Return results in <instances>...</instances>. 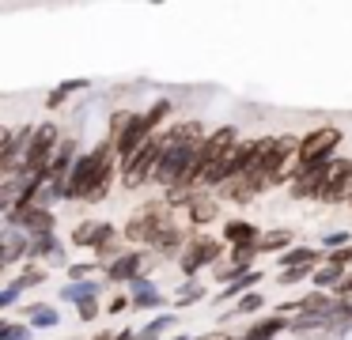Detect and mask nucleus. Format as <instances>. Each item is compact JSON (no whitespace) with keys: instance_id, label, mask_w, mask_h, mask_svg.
<instances>
[{"instance_id":"1","label":"nucleus","mask_w":352,"mask_h":340,"mask_svg":"<svg viewBox=\"0 0 352 340\" xmlns=\"http://www.w3.org/2000/svg\"><path fill=\"white\" fill-rule=\"evenodd\" d=\"M167 113H170V102H167V98H160V102H155L148 113H140V117H129V125H125L122 136L114 140V148H118V155H122V163H129V159L137 155V151L144 148L148 140H152V128L160 125Z\"/></svg>"},{"instance_id":"2","label":"nucleus","mask_w":352,"mask_h":340,"mask_svg":"<svg viewBox=\"0 0 352 340\" xmlns=\"http://www.w3.org/2000/svg\"><path fill=\"white\" fill-rule=\"evenodd\" d=\"M205 144V140H201ZM201 144H190V140H175V136H167V148H163V159H160V170H155V181L160 185H182L186 174L193 170V163H197V151Z\"/></svg>"},{"instance_id":"3","label":"nucleus","mask_w":352,"mask_h":340,"mask_svg":"<svg viewBox=\"0 0 352 340\" xmlns=\"http://www.w3.org/2000/svg\"><path fill=\"white\" fill-rule=\"evenodd\" d=\"M163 231H170L167 204H144V208H140L129 223H125V238L148 242V246H155V238H160Z\"/></svg>"},{"instance_id":"4","label":"nucleus","mask_w":352,"mask_h":340,"mask_svg":"<svg viewBox=\"0 0 352 340\" xmlns=\"http://www.w3.org/2000/svg\"><path fill=\"white\" fill-rule=\"evenodd\" d=\"M163 148H167V136L163 140H148L144 148L137 151V155L129 159V163L122 166V178H125V185H140V181L148 178V174H155L160 170V159H163Z\"/></svg>"},{"instance_id":"5","label":"nucleus","mask_w":352,"mask_h":340,"mask_svg":"<svg viewBox=\"0 0 352 340\" xmlns=\"http://www.w3.org/2000/svg\"><path fill=\"white\" fill-rule=\"evenodd\" d=\"M57 148V128L54 125H42V128H34V140H31V148H27V155H23V170H31V174H42V170H50V151ZM57 155V151H54Z\"/></svg>"},{"instance_id":"6","label":"nucleus","mask_w":352,"mask_h":340,"mask_svg":"<svg viewBox=\"0 0 352 340\" xmlns=\"http://www.w3.org/2000/svg\"><path fill=\"white\" fill-rule=\"evenodd\" d=\"M337 144H341V128H333V125L314 128L311 136H303V140H299V163H311V159L326 155V151H333Z\"/></svg>"},{"instance_id":"7","label":"nucleus","mask_w":352,"mask_h":340,"mask_svg":"<svg viewBox=\"0 0 352 340\" xmlns=\"http://www.w3.org/2000/svg\"><path fill=\"white\" fill-rule=\"evenodd\" d=\"M216 257H220V242H212V238H190V246H186V253H182V272H186V276H193L201 264L216 261Z\"/></svg>"},{"instance_id":"8","label":"nucleus","mask_w":352,"mask_h":340,"mask_svg":"<svg viewBox=\"0 0 352 340\" xmlns=\"http://www.w3.org/2000/svg\"><path fill=\"white\" fill-rule=\"evenodd\" d=\"M349 185H352V163L337 159V163L329 166V181H326V189H322V201H341V196L349 193Z\"/></svg>"},{"instance_id":"9","label":"nucleus","mask_w":352,"mask_h":340,"mask_svg":"<svg viewBox=\"0 0 352 340\" xmlns=\"http://www.w3.org/2000/svg\"><path fill=\"white\" fill-rule=\"evenodd\" d=\"M110 238H114V227L110 223H84L76 234H72L76 246H95V249H107Z\"/></svg>"},{"instance_id":"10","label":"nucleus","mask_w":352,"mask_h":340,"mask_svg":"<svg viewBox=\"0 0 352 340\" xmlns=\"http://www.w3.org/2000/svg\"><path fill=\"white\" fill-rule=\"evenodd\" d=\"M140 257L137 253H125L118 257L114 264H110V280H118V284H133V280H140Z\"/></svg>"},{"instance_id":"11","label":"nucleus","mask_w":352,"mask_h":340,"mask_svg":"<svg viewBox=\"0 0 352 340\" xmlns=\"http://www.w3.org/2000/svg\"><path fill=\"white\" fill-rule=\"evenodd\" d=\"M223 238H228L231 246H258V231H254L250 223H243V219H231V223L223 227Z\"/></svg>"},{"instance_id":"12","label":"nucleus","mask_w":352,"mask_h":340,"mask_svg":"<svg viewBox=\"0 0 352 340\" xmlns=\"http://www.w3.org/2000/svg\"><path fill=\"white\" fill-rule=\"evenodd\" d=\"M23 227L34 234V238H42V234H50V231H54V216H50L46 208H31V212L23 216Z\"/></svg>"},{"instance_id":"13","label":"nucleus","mask_w":352,"mask_h":340,"mask_svg":"<svg viewBox=\"0 0 352 340\" xmlns=\"http://www.w3.org/2000/svg\"><path fill=\"white\" fill-rule=\"evenodd\" d=\"M280 329H292V325L284 321V317H265V321H258L254 329H246V340H273Z\"/></svg>"},{"instance_id":"14","label":"nucleus","mask_w":352,"mask_h":340,"mask_svg":"<svg viewBox=\"0 0 352 340\" xmlns=\"http://www.w3.org/2000/svg\"><path fill=\"white\" fill-rule=\"evenodd\" d=\"M341 280H344V269H341V264H333V261H329L326 269L314 272V287H318V291H322V287H341Z\"/></svg>"},{"instance_id":"15","label":"nucleus","mask_w":352,"mask_h":340,"mask_svg":"<svg viewBox=\"0 0 352 340\" xmlns=\"http://www.w3.org/2000/svg\"><path fill=\"white\" fill-rule=\"evenodd\" d=\"M23 249H31V238H23V234H8V238H4V253H0V261L12 264Z\"/></svg>"},{"instance_id":"16","label":"nucleus","mask_w":352,"mask_h":340,"mask_svg":"<svg viewBox=\"0 0 352 340\" xmlns=\"http://www.w3.org/2000/svg\"><path fill=\"white\" fill-rule=\"evenodd\" d=\"M292 242L288 231H269L265 238H258V253H273V249H284Z\"/></svg>"},{"instance_id":"17","label":"nucleus","mask_w":352,"mask_h":340,"mask_svg":"<svg viewBox=\"0 0 352 340\" xmlns=\"http://www.w3.org/2000/svg\"><path fill=\"white\" fill-rule=\"evenodd\" d=\"M314 261H318V253H314V249H288V253L280 257L284 269H299V264H314Z\"/></svg>"},{"instance_id":"18","label":"nucleus","mask_w":352,"mask_h":340,"mask_svg":"<svg viewBox=\"0 0 352 340\" xmlns=\"http://www.w3.org/2000/svg\"><path fill=\"white\" fill-rule=\"evenodd\" d=\"M61 299H72V302L95 299V284H91V280H80V284H69V287L61 291Z\"/></svg>"},{"instance_id":"19","label":"nucleus","mask_w":352,"mask_h":340,"mask_svg":"<svg viewBox=\"0 0 352 340\" xmlns=\"http://www.w3.org/2000/svg\"><path fill=\"white\" fill-rule=\"evenodd\" d=\"M258 280H261V272H246V276H239L235 280V284H228V287H223V299H231V295H239V291H243V295H250V287L254 284H258Z\"/></svg>"},{"instance_id":"20","label":"nucleus","mask_w":352,"mask_h":340,"mask_svg":"<svg viewBox=\"0 0 352 340\" xmlns=\"http://www.w3.org/2000/svg\"><path fill=\"white\" fill-rule=\"evenodd\" d=\"M170 325H175L170 317H155L152 325H140V329H137V340H160L163 329H170Z\"/></svg>"},{"instance_id":"21","label":"nucleus","mask_w":352,"mask_h":340,"mask_svg":"<svg viewBox=\"0 0 352 340\" xmlns=\"http://www.w3.org/2000/svg\"><path fill=\"white\" fill-rule=\"evenodd\" d=\"M110 178H114V166H107V170H102L99 178H95V185L87 189V196H84V201H99V196L110 189Z\"/></svg>"},{"instance_id":"22","label":"nucleus","mask_w":352,"mask_h":340,"mask_svg":"<svg viewBox=\"0 0 352 340\" xmlns=\"http://www.w3.org/2000/svg\"><path fill=\"white\" fill-rule=\"evenodd\" d=\"M42 253H57L54 234H42V238H34V242H31V249H27V257H42Z\"/></svg>"},{"instance_id":"23","label":"nucleus","mask_w":352,"mask_h":340,"mask_svg":"<svg viewBox=\"0 0 352 340\" xmlns=\"http://www.w3.org/2000/svg\"><path fill=\"white\" fill-rule=\"evenodd\" d=\"M31 325H42V329L57 325V310H50V306H34V310H31Z\"/></svg>"},{"instance_id":"24","label":"nucleus","mask_w":352,"mask_h":340,"mask_svg":"<svg viewBox=\"0 0 352 340\" xmlns=\"http://www.w3.org/2000/svg\"><path fill=\"white\" fill-rule=\"evenodd\" d=\"M193 223H208V219H216V204H208V201H193Z\"/></svg>"},{"instance_id":"25","label":"nucleus","mask_w":352,"mask_h":340,"mask_svg":"<svg viewBox=\"0 0 352 340\" xmlns=\"http://www.w3.org/2000/svg\"><path fill=\"white\" fill-rule=\"evenodd\" d=\"M27 337H31V329H23V325H12V321L0 325V340H27Z\"/></svg>"},{"instance_id":"26","label":"nucleus","mask_w":352,"mask_h":340,"mask_svg":"<svg viewBox=\"0 0 352 340\" xmlns=\"http://www.w3.org/2000/svg\"><path fill=\"white\" fill-rule=\"evenodd\" d=\"M261 295L258 291H250V295H243V299H239V314H254V310H261Z\"/></svg>"},{"instance_id":"27","label":"nucleus","mask_w":352,"mask_h":340,"mask_svg":"<svg viewBox=\"0 0 352 340\" xmlns=\"http://www.w3.org/2000/svg\"><path fill=\"white\" fill-rule=\"evenodd\" d=\"M160 302H163L160 291H155V287H148V291H140L137 299H133V306H144L148 310V306H160Z\"/></svg>"},{"instance_id":"28","label":"nucleus","mask_w":352,"mask_h":340,"mask_svg":"<svg viewBox=\"0 0 352 340\" xmlns=\"http://www.w3.org/2000/svg\"><path fill=\"white\" fill-rule=\"evenodd\" d=\"M42 280H46V272H23V276H19L12 287H16V291H23V287H31V284H42Z\"/></svg>"},{"instance_id":"29","label":"nucleus","mask_w":352,"mask_h":340,"mask_svg":"<svg viewBox=\"0 0 352 340\" xmlns=\"http://www.w3.org/2000/svg\"><path fill=\"white\" fill-rule=\"evenodd\" d=\"M303 276H311V269H307V264H299V269H288V272H280V284H299Z\"/></svg>"},{"instance_id":"30","label":"nucleus","mask_w":352,"mask_h":340,"mask_svg":"<svg viewBox=\"0 0 352 340\" xmlns=\"http://www.w3.org/2000/svg\"><path fill=\"white\" fill-rule=\"evenodd\" d=\"M76 306H80V321H95V314H99L95 299H84V302H76Z\"/></svg>"},{"instance_id":"31","label":"nucleus","mask_w":352,"mask_h":340,"mask_svg":"<svg viewBox=\"0 0 352 340\" xmlns=\"http://www.w3.org/2000/svg\"><path fill=\"white\" fill-rule=\"evenodd\" d=\"M344 246H349V234H344V231L326 234V249H344Z\"/></svg>"},{"instance_id":"32","label":"nucleus","mask_w":352,"mask_h":340,"mask_svg":"<svg viewBox=\"0 0 352 340\" xmlns=\"http://www.w3.org/2000/svg\"><path fill=\"white\" fill-rule=\"evenodd\" d=\"M197 295H201V287H197V284H190L182 295H178V302H182V306H190V302H197Z\"/></svg>"},{"instance_id":"33","label":"nucleus","mask_w":352,"mask_h":340,"mask_svg":"<svg viewBox=\"0 0 352 340\" xmlns=\"http://www.w3.org/2000/svg\"><path fill=\"white\" fill-rule=\"evenodd\" d=\"M333 264H341V269H344V264H352V246L337 249V253H333Z\"/></svg>"},{"instance_id":"34","label":"nucleus","mask_w":352,"mask_h":340,"mask_svg":"<svg viewBox=\"0 0 352 340\" xmlns=\"http://www.w3.org/2000/svg\"><path fill=\"white\" fill-rule=\"evenodd\" d=\"M16 295H19V291H16V287H12V284H8V287H4V291H0V306H12V302H16Z\"/></svg>"},{"instance_id":"35","label":"nucleus","mask_w":352,"mask_h":340,"mask_svg":"<svg viewBox=\"0 0 352 340\" xmlns=\"http://www.w3.org/2000/svg\"><path fill=\"white\" fill-rule=\"evenodd\" d=\"M87 269H91V264H72V269H69V276H72V280H76V284H80V280L87 276Z\"/></svg>"},{"instance_id":"36","label":"nucleus","mask_w":352,"mask_h":340,"mask_svg":"<svg viewBox=\"0 0 352 340\" xmlns=\"http://www.w3.org/2000/svg\"><path fill=\"white\" fill-rule=\"evenodd\" d=\"M110 310H114V314H122V310H129V299H114V302H110Z\"/></svg>"},{"instance_id":"37","label":"nucleus","mask_w":352,"mask_h":340,"mask_svg":"<svg viewBox=\"0 0 352 340\" xmlns=\"http://www.w3.org/2000/svg\"><path fill=\"white\" fill-rule=\"evenodd\" d=\"M46 102H50V106H61V102H65V91H61V87H57V91H54V95H50V98H46Z\"/></svg>"},{"instance_id":"38","label":"nucleus","mask_w":352,"mask_h":340,"mask_svg":"<svg viewBox=\"0 0 352 340\" xmlns=\"http://www.w3.org/2000/svg\"><path fill=\"white\" fill-rule=\"evenodd\" d=\"M337 295H352V276L341 280V287H337Z\"/></svg>"}]
</instances>
